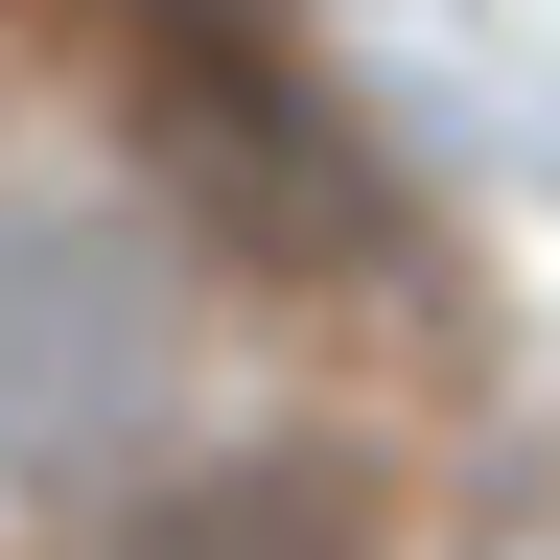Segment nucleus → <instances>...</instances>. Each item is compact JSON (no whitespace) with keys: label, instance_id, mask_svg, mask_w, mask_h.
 <instances>
[{"label":"nucleus","instance_id":"obj_1","mask_svg":"<svg viewBox=\"0 0 560 560\" xmlns=\"http://www.w3.org/2000/svg\"><path fill=\"white\" fill-rule=\"evenodd\" d=\"M140 140H164V210L234 280H350L374 257V164H350L327 70L257 0H140Z\"/></svg>","mask_w":560,"mask_h":560},{"label":"nucleus","instance_id":"obj_2","mask_svg":"<svg viewBox=\"0 0 560 560\" xmlns=\"http://www.w3.org/2000/svg\"><path fill=\"white\" fill-rule=\"evenodd\" d=\"M140 397H164V280H140V234L0 187V490H70Z\"/></svg>","mask_w":560,"mask_h":560},{"label":"nucleus","instance_id":"obj_3","mask_svg":"<svg viewBox=\"0 0 560 560\" xmlns=\"http://www.w3.org/2000/svg\"><path fill=\"white\" fill-rule=\"evenodd\" d=\"M374 537H397V467L280 420V444H187L164 490H117L94 560H374Z\"/></svg>","mask_w":560,"mask_h":560}]
</instances>
